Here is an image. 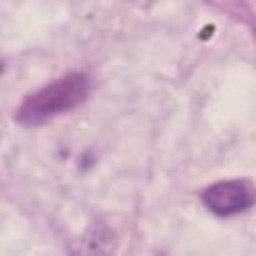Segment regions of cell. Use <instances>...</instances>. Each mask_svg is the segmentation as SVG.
Returning a JSON list of instances; mask_svg holds the SVG:
<instances>
[{
  "label": "cell",
  "mask_w": 256,
  "mask_h": 256,
  "mask_svg": "<svg viewBox=\"0 0 256 256\" xmlns=\"http://www.w3.org/2000/svg\"><path fill=\"white\" fill-rule=\"evenodd\" d=\"M0 72H2V66H0Z\"/></svg>",
  "instance_id": "cell-3"
},
{
  "label": "cell",
  "mask_w": 256,
  "mask_h": 256,
  "mask_svg": "<svg viewBox=\"0 0 256 256\" xmlns=\"http://www.w3.org/2000/svg\"><path fill=\"white\" fill-rule=\"evenodd\" d=\"M88 92H90V82H88L86 74H80V72L66 74V76L46 84L44 88L36 90L34 94H30L20 104V108L16 112V120L26 126L42 124L58 114H64V112L76 108L78 104H82L86 100Z\"/></svg>",
  "instance_id": "cell-1"
},
{
  "label": "cell",
  "mask_w": 256,
  "mask_h": 256,
  "mask_svg": "<svg viewBox=\"0 0 256 256\" xmlns=\"http://www.w3.org/2000/svg\"><path fill=\"white\" fill-rule=\"evenodd\" d=\"M204 206L218 216H234L248 210L254 202L250 184L242 180H226L212 184L202 194Z\"/></svg>",
  "instance_id": "cell-2"
}]
</instances>
